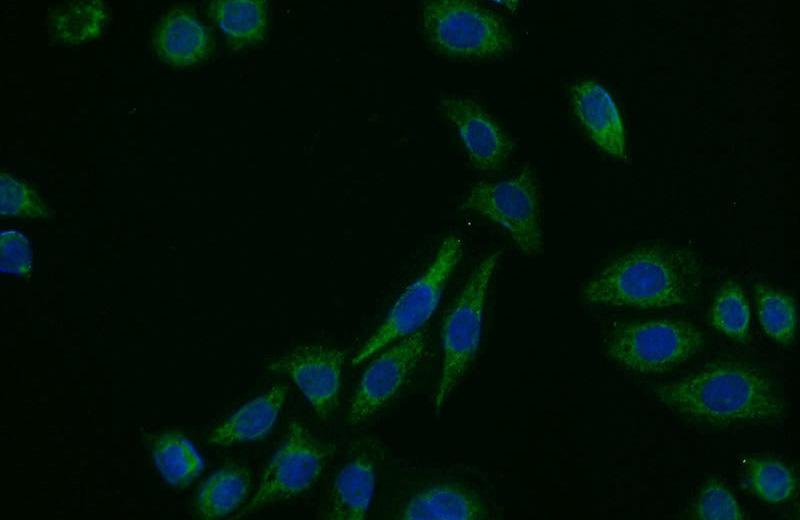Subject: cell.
I'll list each match as a JSON object with an SVG mask.
<instances>
[{"label":"cell","instance_id":"cell-1","mask_svg":"<svg viewBox=\"0 0 800 520\" xmlns=\"http://www.w3.org/2000/svg\"><path fill=\"white\" fill-rule=\"evenodd\" d=\"M650 393L678 416L714 427L773 424L787 413L776 384L759 368L738 360L710 363L677 380L654 384Z\"/></svg>","mask_w":800,"mask_h":520},{"label":"cell","instance_id":"cell-2","mask_svg":"<svg viewBox=\"0 0 800 520\" xmlns=\"http://www.w3.org/2000/svg\"><path fill=\"white\" fill-rule=\"evenodd\" d=\"M702 265L691 249L654 241L636 245L607 262L582 290L595 306L663 309L687 304L702 282Z\"/></svg>","mask_w":800,"mask_h":520},{"label":"cell","instance_id":"cell-3","mask_svg":"<svg viewBox=\"0 0 800 520\" xmlns=\"http://www.w3.org/2000/svg\"><path fill=\"white\" fill-rule=\"evenodd\" d=\"M705 343L701 330L680 319H644L613 324L604 354L631 372L654 375L672 370L696 356Z\"/></svg>","mask_w":800,"mask_h":520},{"label":"cell","instance_id":"cell-4","mask_svg":"<svg viewBox=\"0 0 800 520\" xmlns=\"http://www.w3.org/2000/svg\"><path fill=\"white\" fill-rule=\"evenodd\" d=\"M422 25L430 45L449 57L490 59L514 47L513 35L503 20L472 1H427L422 7Z\"/></svg>","mask_w":800,"mask_h":520},{"label":"cell","instance_id":"cell-5","mask_svg":"<svg viewBox=\"0 0 800 520\" xmlns=\"http://www.w3.org/2000/svg\"><path fill=\"white\" fill-rule=\"evenodd\" d=\"M502 255H487L471 272L453 305L442 329V364L433 399L438 413L474 360L482 336L483 313L490 281Z\"/></svg>","mask_w":800,"mask_h":520},{"label":"cell","instance_id":"cell-6","mask_svg":"<svg viewBox=\"0 0 800 520\" xmlns=\"http://www.w3.org/2000/svg\"><path fill=\"white\" fill-rule=\"evenodd\" d=\"M462 247L458 235H450L441 243L434 260L399 296L380 327L353 358V365L422 329L440 303L443 290L461 259Z\"/></svg>","mask_w":800,"mask_h":520},{"label":"cell","instance_id":"cell-7","mask_svg":"<svg viewBox=\"0 0 800 520\" xmlns=\"http://www.w3.org/2000/svg\"><path fill=\"white\" fill-rule=\"evenodd\" d=\"M460 209L500 225L521 252L528 255L541 252L539 188L532 166H525L508 179L476 183L460 203Z\"/></svg>","mask_w":800,"mask_h":520},{"label":"cell","instance_id":"cell-8","mask_svg":"<svg viewBox=\"0 0 800 520\" xmlns=\"http://www.w3.org/2000/svg\"><path fill=\"white\" fill-rule=\"evenodd\" d=\"M329 452L308 428L292 420L283 444L266 466L255 495L241 515L308 490L323 472Z\"/></svg>","mask_w":800,"mask_h":520},{"label":"cell","instance_id":"cell-9","mask_svg":"<svg viewBox=\"0 0 800 520\" xmlns=\"http://www.w3.org/2000/svg\"><path fill=\"white\" fill-rule=\"evenodd\" d=\"M427 349L421 329L385 350L364 371L351 398L349 420L358 424L371 417L402 388Z\"/></svg>","mask_w":800,"mask_h":520},{"label":"cell","instance_id":"cell-10","mask_svg":"<svg viewBox=\"0 0 800 520\" xmlns=\"http://www.w3.org/2000/svg\"><path fill=\"white\" fill-rule=\"evenodd\" d=\"M344 352L329 345H302L276 358L267 369L287 375L298 386L321 420L338 406Z\"/></svg>","mask_w":800,"mask_h":520},{"label":"cell","instance_id":"cell-11","mask_svg":"<svg viewBox=\"0 0 800 520\" xmlns=\"http://www.w3.org/2000/svg\"><path fill=\"white\" fill-rule=\"evenodd\" d=\"M440 107L455 127L475 169L489 172L503 166L514 144L479 104L470 99L447 96L440 100Z\"/></svg>","mask_w":800,"mask_h":520},{"label":"cell","instance_id":"cell-12","mask_svg":"<svg viewBox=\"0 0 800 520\" xmlns=\"http://www.w3.org/2000/svg\"><path fill=\"white\" fill-rule=\"evenodd\" d=\"M151 42L158 59L173 68L208 60L214 47L209 30L188 6L169 9L155 26Z\"/></svg>","mask_w":800,"mask_h":520},{"label":"cell","instance_id":"cell-13","mask_svg":"<svg viewBox=\"0 0 800 520\" xmlns=\"http://www.w3.org/2000/svg\"><path fill=\"white\" fill-rule=\"evenodd\" d=\"M573 111L590 139L614 158H627L620 112L608 90L595 80H581L570 88Z\"/></svg>","mask_w":800,"mask_h":520},{"label":"cell","instance_id":"cell-14","mask_svg":"<svg viewBox=\"0 0 800 520\" xmlns=\"http://www.w3.org/2000/svg\"><path fill=\"white\" fill-rule=\"evenodd\" d=\"M489 516L477 494L456 483H436L414 493L399 518L407 520H480Z\"/></svg>","mask_w":800,"mask_h":520},{"label":"cell","instance_id":"cell-15","mask_svg":"<svg viewBox=\"0 0 800 520\" xmlns=\"http://www.w3.org/2000/svg\"><path fill=\"white\" fill-rule=\"evenodd\" d=\"M207 14L233 51L261 44L269 29V9L264 0H215L209 3Z\"/></svg>","mask_w":800,"mask_h":520},{"label":"cell","instance_id":"cell-16","mask_svg":"<svg viewBox=\"0 0 800 520\" xmlns=\"http://www.w3.org/2000/svg\"><path fill=\"white\" fill-rule=\"evenodd\" d=\"M287 396L283 385L273 386L266 393L239 408L210 434L213 445L228 446L257 441L272 430Z\"/></svg>","mask_w":800,"mask_h":520},{"label":"cell","instance_id":"cell-17","mask_svg":"<svg viewBox=\"0 0 800 520\" xmlns=\"http://www.w3.org/2000/svg\"><path fill=\"white\" fill-rule=\"evenodd\" d=\"M376 485L373 462L366 455L348 461L335 477L327 518L332 520L365 519Z\"/></svg>","mask_w":800,"mask_h":520},{"label":"cell","instance_id":"cell-18","mask_svg":"<svg viewBox=\"0 0 800 520\" xmlns=\"http://www.w3.org/2000/svg\"><path fill=\"white\" fill-rule=\"evenodd\" d=\"M251 487L249 470L238 464H227L213 473L201 486L195 511L201 519H219L239 508Z\"/></svg>","mask_w":800,"mask_h":520},{"label":"cell","instance_id":"cell-19","mask_svg":"<svg viewBox=\"0 0 800 520\" xmlns=\"http://www.w3.org/2000/svg\"><path fill=\"white\" fill-rule=\"evenodd\" d=\"M143 436L158 471L170 485L184 488L202 471L201 456L183 434L165 431Z\"/></svg>","mask_w":800,"mask_h":520},{"label":"cell","instance_id":"cell-20","mask_svg":"<svg viewBox=\"0 0 800 520\" xmlns=\"http://www.w3.org/2000/svg\"><path fill=\"white\" fill-rule=\"evenodd\" d=\"M108 20L101 0L76 1L53 7L48 14L51 37L65 45H79L97 39Z\"/></svg>","mask_w":800,"mask_h":520},{"label":"cell","instance_id":"cell-21","mask_svg":"<svg viewBox=\"0 0 800 520\" xmlns=\"http://www.w3.org/2000/svg\"><path fill=\"white\" fill-rule=\"evenodd\" d=\"M754 295L757 316L763 331L778 344H791L797 326V311L793 298L764 283L755 285Z\"/></svg>","mask_w":800,"mask_h":520},{"label":"cell","instance_id":"cell-22","mask_svg":"<svg viewBox=\"0 0 800 520\" xmlns=\"http://www.w3.org/2000/svg\"><path fill=\"white\" fill-rule=\"evenodd\" d=\"M711 325L719 333L745 343L749 336L751 313L742 287L734 280L725 281L717 290L711 310Z\"/></svg>","mask_w":800,"mask_h":520},{"label":"cell","instance_id":"cell-23","mask_svg":"<svg viewBox=\"0 0 800 520\" xmlns=\"http://www.w3.org/2000/svg\"><path fill=\"white\" fill-rule=\"evenodd\" d=\"M749 490L768 504H782L795 494L797 479L783 462L767 457L751 458L746 467Z\"/></svg>","mask_w":800,"mask_h":520},{"label":"cell","instance_id":"cell-24","mask_svg":"<svg viewBox=\"0 0 800 520\" xmlns=\"http://www.w3.org/2000/svg\"><path fill=\"white\" fill-rule=\"evenodd\" d=\"M0 213L3 217L47 219L52 211L29 184L6 171L0 175Z\"/></svg>","mask_w":800,"mask_h":520},{"label":"cell","instance_id":"cell-25","mask_svg":"<svg viewBox=\"0 0 800 520\" xmlns=\"http://www.w3.org/2000/svg\"><path fill=\"white\" fill-rule=\"evenodd\" d=\"M693 516L700 520H742L744 514L732 492L716 477L702 486L693 506Z\"/></svg>","mask_w":800,"mask_h":520},{"label":"cell","instance_id":"cell-26","mask_svg":"<svg viewBox=\"0 0 800 520\" xmlns=\"http://www.w3.org/2000/svg\"><path fill=\"white\" fill-rule=\"evenodd\" d=\"M0 269L10 276L29 278L33 272V250L22 232L10 229L1 232Z\"/></svg>","mask_w":800,"mask_h":520}]
</instances>
